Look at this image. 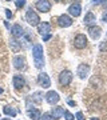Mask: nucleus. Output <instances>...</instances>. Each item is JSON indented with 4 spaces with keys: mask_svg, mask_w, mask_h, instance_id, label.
Instances as JSON below:
<instances>
[{
    "mask_svg": "<svg viewBox=\"0 0 107 120\" xmlns=\"http://www.w3.org/2000/svg\"><path fill=\"white\" fill-rule=\"evenodd\" d=\"M55 1H62V0H55Z\"/></svg>",
    "mask_w": 107,
    "mask_h": 120,
    "instance_id": "nucleus-35",
    "label": "nucleus"
},
{
    "mask_svg": "<svg viewBox=\"0 0 107 120\" xmlns=\"http://www.w3.org/2000/svg\"><path fill=\"white\" fill-rule=\"evenodd\" d=\"M35 7H36V9H38L39 12H42V13H47L51 11V3H50V0H38Z\"/></svg>",
    "mask_w": 107,
    "mask_h": 120,
    "instance_id": "nucleus-5",
    "label": "nucleus"
},
{
    "mask_svg": "<svg viewBox=\"0 0 107 120\" xmlns=\"http://www.w3.org/2000/svg\"><path fill=\"white\" fill-rule=\"evenodd\" d=\"M12 83H13V86H15L16 90H21V88H24V86H26V80L20 75H15L12 79Z\"/></svg>",
    "mask_w": 107,
    "mask_h": 120,
    "instance_id": "nucleus-12",
    "label": "nucleus"
},
{
    "mask_svg": "<svg viewBox=\"0 0 107 120\" xmlns=\"http://www.w3.org/2000/svg\"><path fill=\"white\" fill-rule=\"evenodd\" d=\"M103 1H106V0H92V4H96V5H99V4H102Z\"/></svg>",
    "mask_w": 107,
    "mask_h": 120,
    "instance_id": "nucleus-29",
    "label": "nucleus"
},
{
    "mask_svg": "<svg viewBox=\"0 0 107 120\" xmlns=\"http://www.w3.org/2000/svg\"><path fill=\"white\" fill-rule=\"evenodd\" d=\"M38 83H39V86L43 87V88H48V87L51 86V80H50V77H48V75L46 72L39 73Z\"/></svg>",
    "mask_w": 107,
    "mask_h": 120,
    "instance_id": "nucleus-7",
    "label": "nucleus"
},
{
    "mask_svg": "<svg viewBox=\"0 0 107 120\" xmlns=\"http://www.w3.org/2000/svg\"><path fill=\"white\" fill-rule=\"evenodd\" d=\"M106 8H107V1H106Z\"/></svg>",
    "mask_w": 107,
    "mask_h": 120,
    "instance_id": "nucleus-36",
    "label": "nucleus"
},
{
    "mask_svg": "<svg viewBox=\"0 0 107 120\" xmlns=\"http://www.w3.org/2000/svg\"><path fill=\"white\" fill-rule=\"evenodd\" d=\"M88 72H90V65L88 64H79L78 67V76L80 79H86L88 76Z\"/></svg>",
    "mask_w": 107,
    "mask_h": 120,
    "instance_id": "nucleus-11",
    "label": "nucleus"
},
{
    "mask_svg": "<svg viewBox=\"0 0 107 120\" xmlns=\"http://www.w3.org/2000/svg\"><path fill=\"white\" fill-rule=\"evenodd\" d=\"M32 100H34L35 103H42V100H43V94L42 92H35L34 96H32Z\"/></svg>",
    "mask_w": 107,
    "mask_h": 120,
    "instance_id": "nucleus-21",
    "label": "nucleus"
},
{
    "mask_svg": "<svg viewBox=\"0 0 107 120\" xmlns=\"http://www.w3.org/2000/svg\"><path fill=\"white\" fill-rule=\"evenodd\" d=\"M76 120H84V116H83L82 112H78L76 113Z\"/></svg>",
    "mask_w": 107,
    "mask_h": 120,
    "instance_id": "nucleus-26",
    "label": "nucleus"
},
{
    "mask_svg": "<svg viewBox=\"0 0 107 120\" xmlns=\"http://www.w3.org/2000/svg\"><path fill=\"white\" fill-rule=\"evenodd\" d=\"M5 11V15H7V17H8V19H11V17H12V12H11V9H4Z\"/></svg>",
    "mask_w": 107,
    "mask_h": 120,
    "instance_id": "nucleus-28",
    "label": "nucleus"
},
{
    "mask_svg": "<svg viewBox=\"0 0 107 120\" xmlns=\"http://www.w3.org/2000/svg\"><path fill=\"white\" fill-rule=\"evenodd\" d=\"M80 12H82V7L79 3H74V4H71L68 7V13L74 17H78L80 15Z\"/></svg>",
    "mask_w": 107,
    "mask_h": 120,
    "instance_id": "nucleus-14",
    "label": "nucleus"
},
{
    "mask_svg": "<svg viewBox=\"0 0 107 120\" xmlns=\"http://www.w3.org/2000/svg\"><path fill=\"white\" fill-rule=\"evenodd\" d=\"M3 92H4V91H3V88H1V87H0V95L3 94Z\"/></svg>",
    "mask_w": 107,
    "mask_h": 120,
    "instance_id": "nucleus-33",
    "label": "nucleus"
},
{
    "mask_svg": "<svg viewBox=\"0 0 107 120\" xmlns=\"http://www.w3.org/2000/svg\"><path fill=\"white\" fill-rule=\"evenodd\" d=\"M59 94L58 92H55V91H50V92H47V95H46V100H47V103L50 104V105H54V104H56L58 101H59Z\"/></svg>",
    "mask_w": 107,
    "mask_h": 120,
    "instance_id": "nucleus-9",
    "label": "nucleus"
},
{
    "mask_svg": "<svg viewBox=\"0 0 107 120\" xmlns=\"http://www.w3.org/2000/svg\"><path fill=\"white\" fill-rule=\"evenodd\" d=\"M91 120H99V119H98V117H92Z\"/></svg>",
    "mask_w": 107,
    "mask_h": 120,
    "instance_id": "nucleus-34",
    "label": "nucleus"
},
{
    "mask_svg": "<svg viewBox=\"0 0 107 120\" xmlns=\"http://www.w3.org/2000/svg\"><path fill=\"white\" fill-rule=\"evenodd\" d=\"M4 120H8V119H4Z\"/></svg>",
    "mask_w": 107,
    "mask_h": 120,
    "instance_id": "nucleus-38",
    "label": "nucleus"
},
{
    "mask_svg": "<svg viewBox=\"0 0 107 120\" xmlns=\"http://www.w3.org/2000/svg\"><path fill=\"white\" fill-rule=\"evenodd\" d=\"M88 35H90L94 40L99 39V38H100V35H102V30H100V27H96V24H95V26L88 27Z\"/></svg>",
    "mask_w": 107,
    "mask_h": 120,
    "instance_id": "nucleus-13",
    "label": "nucleus"
},
{
    "mask_svg": "<svg viewBox=\"0 0 107 120\" xmlns=\"http://www.w3.org/2000/svg\"><path fill=\"white\" fill-rule=\"evenodd\" d=\"M87 38H86V35L83 34H79L75 36V39H74V45H75V48L76 49H83V48L87 47Z\"/></svg>",
    "mask_w": 107,
    "mask_h": 120,
    "instance_id": "nucleus-4",
    "label": "nucleus"
},
{
    "mask_svg": "<svg viewBox=\"0 0 107 120\" xmlns=\"http://www.w3.org/2000/svg\"><path fill=\"white\" fill-rule=\"evenodd\" d=\"M15 4L17 8H23L26 5V0H15Z\"/></svg>",
    "mask_w": 107,
    "mask_h": 120,
    "instance_id": "nucleus-23",
    "label": "nucleus"
},
{
    "mask_svg": "<svg viewBox=\"0 0 107 120\" xmlns=\"http://www.w3.org/2000/svg\"><path fill=\"white\" fill-rule=\"evenodd\" d=\"M26 20L28 22V24L32 27H38L39 23H40V17L38 16V13L35 12L32 8H30L26 13Z\"/></svg>",
    "mask_w": 107,
    "mask_h": 120,
    "instance_id": "nucleus-2",
    "label": "nucleus"
},
{
    "mask_svg": "<svg viewBox=\"0 0 107 120\" xmlns=\"http://www.w3.org/2000/svg\"><path fill=\"white\" fill-rule=\"evenodd\" d=\"M28 116H30L32 120H40L42 113H40V111H39V109L32 108V109H28Z\"/></svg>",
    "mask_w": 107,
    "mask_h": 120,
    "instance_id": "nucleus-18",
    "label": "nucleus"
},
{
    "mask_svg": "<svg viewBox=\"0 0 107 120\" xmlns=\"http://www.w3.org/2000/svg\"><path fill=\"white\" fill-rule=\"evenodd\" d=\"M11 32H12L13 38H21V36L24 35V30H23V27H21L20 24H15V26H12Z\"/></svg>",
    "mask_w": 107,
    "mask_h": 120,
    "instance_id": "nucleus-16",
    "label": "nucleus"
},
{
    "mask_svg": "<svg viewBox=\"0 0 107 120\" xmlns=\"http://www.w3.org/2000/svg\"><path fill=\"white\" fill-rule=\"evenodd\" d=\"M9 47H11V49H12L15 53H17V52L20 51V43L16 40V38L9 39Z\"/></svg>",
    "mask_w": 107,
    "mask_h": 120,
    "instance_id": "nucleus-17",
    "label": "nucleus"
},
{
    "mask_svg": "<svg viewBox=\"0 0 107 120\" xmlns=\"http://www.w3.org/2000/svg\"><path fill=\"white\" fill-rule=\"evenodd\" d=\"M12 63H13V67L16 69H26L27 68V61H26V57L24 56H20V55L15 56L12 60Z\"/></svg>",
    "mask_w": 107,
    "mask_h": 120,
    "instance_id": "nucleus-6",
    "label": "nucleus"
},
{
    "mask_svg": "<svg viewBox=\"0 0 107 120\" xmlns=\"http://www.w3.org/2000/svg\"><path fill=\"white\" fill-rule=\"evenodd\" d=\"M64 119L66 120H74V117H75V116L72 115V113H71V112H68V111H64Z\"/></svg>",
    "mask_w": 107,
    "mask_h": 120,
    "instance_id": "nucleus-22",
    "label": "nucleus"
},
{
    "mask_svg": "<svg viewBox=\"0 0 107 120\" xmlns=\"http://www.w3.org/2000/svg\"><path fill=\"white\" fill-rule=\"evenodd\" d=\"M43 119L42 120H55V117L51 115V113H44V115L42 116Z\"/></svg>",
    "mask_w": 107,
    "mask_h": 120,
    "instance_id": "nucleus-24",
    "label": "nucleus"
},
{
    "mask_svg": "<svg viewBox=\"0 0 107 120\" xmlns=\"http://www.w3.org/2000/svg\"><path fill=\"white\" fill-rule=\"evenodd\" d=\"M99 49H100L102 52L107 51V41H102V43H100V45H99Z\"/></svg>",
    "mask_w": 107,
    "mask_h": 120,
    "instance_id": "nucleus-25",
    "label": "nucleus"
},
{
    "mask_svg": "<svg viewBox=\"0 0 107 120\" xmlns=\"http://www.w3.org/2000/svg\"><path fill=\"white\" fill-rule=\"evenodd\" d=\"M63 3H70V1H72V0H62Z\"/></svg>",
    "mask_w": 107,
    "mask_h": 120,
    "instance_id": "nucleus-32",
    "label": "nucleus"
},
{
    "mask_svg": "<svg viewBox=\"0 0 107 120\" xmlns=\"http://www.w3.org/2000/svg\"><path fill=\"white\" fill-rule=\"evenodd\" d=\"M58 24H59V27H62V28H67V27H70L72 24V19H71L68 15H60V16L58 17Z\"/></svg>",
    "mask_w": 107,
    "mask_h": 120,
    "instance_id": "nucleus-8",
    "label": "nucleus"
},
{
    "mask_svg": "<svg viewBox=\"0 0 107 120\" xmlns=\"http://www.w3.org/2000/svg\"><path fill=\"white\" fill-rule=\"evenodd\" d=\"M3 111H4L5 115L11 116V117H15V116H16V111H15L12 107H4V109H3Z\"/></svg>",
    "mask_w": 107,
    "mask_h": 120,
    "instance_id": "nucleus-20",
    "label": "nucleus"
},
{
    "mask_svg": "<svg viewBox=\"0 0 107 120\" xmlns=\"http://www.w3.org/2000/svg\"><path fill=\"white\" fill-rule=\"evenodd\" d=\"M7 1H11V0H7Z\"/></svg>",
    "mask_w": 107,
    "mask_h": 120,
    "instance_id": "nucleus-37",
    "label": "nucleus"
},
{
    "mask_svg": "<svg viewBox=\"0 0 107 120\" xmlns=\"http://www.w3.org/2000/svg\"><path fill=\"white\" fill-rule=\"evenodd\" d=\"M102 22L107 23V12H104V13L102 15Z\"/></svg>",
    "mask_w": 107,
    "mask_h": 120,
    "instance_id": "nucleus-30",
    "label": "nucleus"
},
{
    "mask_svg": "<svg viewBox=\"0 0 107 120\" xmlns=\"http://www.w3.org/2000/svg\"><path fill=\"white\" fill-rule=\"evenodd\" d=\"M51 115L55 117V119H60V117H63L64 115V108L63 107H55L54 109H52Z\"/></svg>",
    "mask_w": 107,
    "mask_h": 120,
    "instance_id": "nucleus-19",
    "label": "nucleus"
},
{
    "mask_svg": "<svg viewBox=\"0 0 107 120\" xmlns=\"http://www.w3.org/2000/svg\"><path fill=\"white\" fill-rule=\"evenodd\" d=\"M84 24L87 27H91V26H95V23H96V17H95V15L92 12H87L84 16Z\"/></svg>",
    "mask_w": 107,
    "mask_h": 120,
    "instance_id": "nucleus-15",
    "label": "nucleus"
},
{
    "mask_svg": "<svg viewBox=\"0 0 107 120\" xmlns=\"http://www.w3.org/2000/svg\"><path fill=\"white\" fill-rule=\"evenodd\" d=\"M32 56H34V63L36 68H42L44 65V55H43V45L35 44L32 47Z\"/></svg>",
    "mask_w": 107,
    "mask_h": 120,
    "instance_id": "nucleus-1",
    "label": "nucleus"
},
{
    "mask_svg": "<svg viewBox=\"0 0 107 120\" xmlns=\"http://www.w3.org/2000/svg\"><path fill=\"white\" fill-rule=\"evenodd\" d=\"M68 104H70V105H72V107H75V101H71V100H70Z\"/></svg>",
    "mask_w": 107,
    "mask_h": 120,
    "instance_id": "nucleus-31",
    "label": "nucleus"
},
{
    "mask_svg": "<svg viewBox=\"0 0 107 120\" xmlns=\"http://www.w3.org/2000/svg\"><path fill=\"white\" fill-rule=\"evenodd\" d=\"M51 36H52L51 34H47V35H44V36H43V41H48V40L51 39Z\"/></svg>",
    "mask_w": 107,
    "mask_h": 120,
    "instance_id": "nucleus-27",
    "label": "nucleus"
},
{
    "mask_svg": "<svg viewBox=\"0 0 107 120\" xmlns=\"http://www.w3.org/2000/svg\"><path fill=\"white\" fill-rule=\"evenodd\" d=\"M72 82V73L70 72V71H62L59 75V83L62 87H67L70 86V83Z\"/></svg>",
    "mask_w": 107,
    "mask_h": 120,
    "instance_id": "nucleus-3",
    "label": "nucleus"
},
{
    "mask_svg": "<svg viewBox=\"0 0 107 120\" xmlns=\"http://www.w3.org/2000/svg\"><path fill=\"white\" fill-rule=\"evenodd\" d=\"M38 32L42 35V36L50 34V32H51V24L47 23V22H40L39 26H38Z\"/></svg>",
    "mask_w": 107,
    "mask_h": 120,
    "instance_id": "nucleus-10",
    "label": "nucleus"
}]
</instances>
